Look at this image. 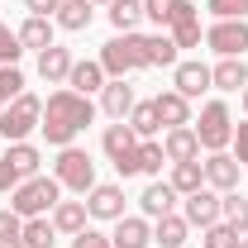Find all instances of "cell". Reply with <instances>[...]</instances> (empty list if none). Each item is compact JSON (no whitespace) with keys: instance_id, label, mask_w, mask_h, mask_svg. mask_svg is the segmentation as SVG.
<instances>
[{"instance_id":"d6a6232c","label":"cell","mask_w":248,"mask_h":248,"mask_svg":"<svg viewBox=\"0 0 248 248\" xmlns=\"http://www.w3.org/2000/svg\"><path fill=\"white\" fill-rule=\"evenodd\" d=\"M219 219H224V224H234L239 234H248V196L224 191V196H219Z\"/></svg>"},{"instance_id":"1f68e13d","label":"cell","mask_w":248,"mask_h":248,"mask_svg":"<svg viewBox=\"0 0 248 248\" xmlns=\"http://www.w3.org/2000/svg\"><path fill=\"white\" fill-rule=\"evenodd\" d=\"M143 43H148V67H177V43H172V33H143Z\"/></svg>"},{"instance_id":"7bdbcfd3","label":"cell","mask_w":248,"mask_h":248,"mask_svg":"<svg viewBox=\"0 0 248 248\" xmlns=\"http://www.w3.org/2000/svg\"><path fill=\"white\" fill-rule=\"evenodd\" d=\"M15 186H19V172H15V167L0 157V196H5V191H15Z\"/></svg>"},{"instance_id":"ffe728a7","label":"cell","mask_w":248,"mask_h":248,"mask_svg":"<svg viewBox=\"0 0 248 248\" xmlns=\"http://www.w3.org/2000/svg\"><path fill=\"white\" fill-rule=\"evenodd\" d=\"M19 43H24V53H43V48H53V43H58V38H53V33H58V24H53V19H43V15H29V19H24V24H19Z\"/></svg>"},{"instance_id":"ab89813d","label":"cell","mask_w":248,"mask_h":248,"mask_svg":"<svg viewBox=\"0 0 248 248\" xmlns=\"http://www.w3.org/2000/svg\"><path fill=\"white\" fill-rule=\"evenodd\" d=\"M72 248H115V244H110V234H100V229L86 224L81 234H72Z\"/></svg>"},{"instance_id":"f6af8a7d","label":"cell","mask_w":248,"mask_h":248,"mask_svg":"<svg viewBox=\"0 0 248 248\" xmlns=\"http://www.w3.org/2000/svg\"><path fill=\"white\" fill-rule=\"evenodd\" d=\"M239 248H248V234H244V239H239Z\"/></svg>"},{"instance_id":"60d3db41","label":"cell","mask_w":248,"mask_h":248,"mask_svg":"<svg viewBox=\"0 0 248 248\" xmlns=\"http://www.w3.org/2000/svg\"><path fill=\"white\" fill-rule=\"evenodd\" d=\"M229 148H234V157H239V167H248V120L234 124V143H229Z\"/></svg>"},{"instance_id":"8fae6325","label":"cell","mask_w":248,"mask_h":248,"mask_svg":"<svg viewBox=\"0 0 248 248\" xmlns=\"http://www.w3.org/2000/svg\"><path fill=\"white\" fill-rule=\"evenodd\" d=\"M172 91H182L186 100L205 95V91H210V67H205V62H196V58L177 62V67H172Z\"/></svg>"},{"instance_id":"ac0fdd59","label":"cell","mask_w":248,"mask_h":248,"mask_svg":"<svg viewBox=\"0 0 248 248\" xmlns=\"http://www.w3.org/2000/svg\"><path fill=\"white\" fill-rule=\"evenodd\" d=\"M110 77H105V67H100V58H81V62H72V72H67V86L77 95H91L100 91Z\"/></svg>"},{"instance_id":"6da1fadb","label":"cell","mask_w":248,"mask_h":248,"mask_svg":"<svg viewBox=\"0 0 248 248\" xmlns=\"http://www.w3.org/2000/svg\"><path fill=\"white\" fill-rule=\"evenodd\" d=\"M95 124V100L91 95H77L72 86H62L43 100V139L53 143V148H67V143H77V134L81 129H91Z\"/></svg>"},{"instance_id":"836d02e7","label":"cell","mask_w":248,"mask_h":248,"mask_svg":"<svg viewBox=\"0 0 248 248\" xmlns=\"http://www.w3.org/2000/svg\"><path fill=\"white\" fill-rule=\"evenodd\" d=\"M53 244H58V229H53L48 215L24 219V248H53Z\"/></svg>"},{"instance_id":"4316f807","label":"cell","mask_w":248,"mask_h":248,"mask_svg":"<svg viewBox=\"0 0 248 248\" xmlns=\"http://www.w3.org/2000/svg\"><path fill=\"white\" fill-rule=\"evenodd\" d=\"M110 24L120 33H139V24H143V0H110Z\"/></svg>"},{"instance_id":"7c38bea8","label":"cell","mask_w":248,"mask_h":248,"mask_svg":"<svg viewBox=\"0 0 248 248\" xmlns=\"http://www.w3.org/2000/svg\"><path fill=\"white\" fill-rule=\"evenodd\" d=\"M134 105H139V95L129 86V77H110V81L100 86V110H105L110 120H129Z\"/></svg>"},{"instance_id":"4fadbf2b","label":"cell","mask_w":248,"mask_h":248,"mask_svg":"<svg viewBox=\"0 0 248 248\" xmlns=\"http://www.w3.org/2000/svg\"><path fill=\"white\" fill-rule=\"evenodd\" d=\"M162 153H167V162H196V157H201L196 129H191V124H182V129H162Z\"/></svg>"},{"instance_id":"8992f818","label":"cell","mask_w":248,"mask_h":248,"mask_svg":"<svg viewBox=\"0 0 248 248\" xmlns=\"http://www.w3.org/2000/svg\"><path fill=\"white\" fill-rule=\"evenodd\" d=\"M191 129H196V139H201L205 153H224L234 143V115H229L224 100H205L201 105V120H191Z\"/></svg>"},{"instance_id":"d4e9b609","label":"cell","mask_w":248,"mask_h":248,"mask_svg":"<svg viewBox=\"0 0 248 248\" xmlns=\"http://www.w3.org/2000/svg\"><path fill=\"white\" fill-rule=\"evenodd\" d=\"M167 167H172L167 182H172L177 196H196V191L205 186V167H201V157H196V162H167Z\"/></svg>"},{"instance_id":"bcb514c9","label":"cell","mask_w":248,"mask_h":248,"mask_svg":"<svg viewBox=\"0 0 248 248\" xmlns=\"http://www.w3.org/2000/svg\"><path fill=\"white\" fill-rule=\"evenodd\" d=\"M91 5H110V0H91Z\"/></svg>"},{"instance_id":"5bb4252c","label":"cell","mask_w":248,"mask_h":248,"mask_svg":"<svg viewBox=\"0 0 248 248\" xmlns=\"http://www.w3.org/2000/svg\"><path fill=\"white\" fill-rule=\"evenodd\" d=\"M177 201H182V196L172 191V182H148L143 196H139V215L143 219H162V215H172Z\"/></svg>"},{"instance_id":"30bf717a","label":"cell","mask_w":248,"mask_h":248,"mask_svg":"<svg viewBox=\"0 0 248 248\" xmlns=\"http://www.w3.org/2000/svg\"><path fill=\"white\" fill-rule=\"evenodd\" d=\"M86 210H91V219H115L124 215V186L120 182H95L91 191H86Z\"/></svg>"},{"instance_id":"ba28073f","label":"cell","mask_w":248,"mask_h":248,"mask_svg":"<svg viewBox=\"0 0 248 248\" xmlns=\"http://www.w3.org/2000/svg\"><path fill=\"white\" fill-rule=\"evenodd\" d=\"M201 167H205V186H210V191H219V196H224V191H239L244 167H239V157L229 153V148H224V153H210Z\"/></svg>"},{"instance_id":"ee69618b","label":"cell","mask_w":248,"mask_h":248,"mask_svg":"<svg viewBox=\"0 0 248 248\" xmlns=\"http://www.w3.org/2000/svg\"><path fill=\"white\" fill-rule=\"evenodd\" d=\"M244 115H248V86H244Z\"/></svg>"},{"instance_id":"5b68a950","label":"cell","mask_w":248,"mask_h":248,"mask_svg":"<svg viewBox=\"0 0 248 248\" xmlns=\"http://www.w3.org/2000/svg\"><path fill=\"white\" fill-rule=\"evenodd\" d=\"M38 124H43V100L33 91H24V95H15V100L0 110V139H5V143H24Z\"/></svg>"},{"instance_id":"2e32d148","label":"cell","mask_w":248,"mask_h":248,"mask_svg":"<svg viewBox=\"0 0 248 248\" xmlns=\"http://www.w3.org/2000/svg\"><path fill=\"white\" fill-rule=\"evenodd\" d=\"M110 244H115V248H148V244H153V224H148L143 215H120Z\"/></svg>"},{"instance_id":"f1b7e54d","label":"cell","mask_w":248,"mask_h":248,"mask_svg":"<svg viewBox=\"0 0 248 248\" xmlns=\"http://www.w3.org/2000/svg\"><path fill=\"white\" fill-rule=\"evenodd\" d=\"M129 129H134L139 139H157V134H162V120H157L153 100H139V105L129 110Z\"/></svg>"},{"instance_id":"9c48e42d","label":"cell","mask_w":248,"mask_h":248,"mask_svg":"<svg viewBox=\"0 0 248 248\" xmlns=\"http://www.w3.org/2000/svg\"><path fill=\"white\" fill-rule=\"evenodd\" d=\"M182 219L191 224V229H210V224H219V191L201 186L196 196H182Z\"/></svg>"},{"instance_id":"7402d4cb","label":"cell","mask_w":248,"mask_h":248,"mask_svg":"<svg viewBox=\"0 0 248 248\" xmlns=\"http://www.w3.org/2000/svg\"><path fill=\"white\" fill-rule=\"evenodd\" d=\"M210 86L215 91H244L248 86V62L244 58H219L210 67Z\"/></svg>"},{"instance_id":"d590c367","label":"cell","mask_w":248,"mask_h":248,"mask_svg":"<svg viewBox=\"0 0 248 248\" xmlns=\"http://www.w3.org/2000/svg\"><path fill=\"white\" fill-rule=\"evenodd\" d=\"M0 248H24V219L15 210H0Z\"/></svg>"},{"instance_id":"277c9868","label":"cell","mask_w":248,"mask_h":248,"mask_svg":"<svg viewBox=\"0 0 248 248\" xmlns=\"http://www.w3.org/2000/svg\"><path fill=\"white\" fill-rule=\"evenodd\" d=\"M53 177H58L62 191H72V196H86L95 186V162L86 148H77V143H67V148H58V157H53Z\"/></svg>"},{"instance_id":"d6986e66","label":"cell","mask_w":248,"mask_h":248,"mask_svg":"<svg viewBox=\"0 0 248 248\" xmlns=\"http://www.w3.org/2000/svg\"><path fill=\"white\" fill-rule=\"evenodd\" d=\"M153 105H157L162 129H182V124H191V100H186L182 91H157Z\"/></svg>"},{"instance_id":"3957f363","label":"cell","mask_w":248,"mask_h":248,"mask_svg":"<svg viewBox=\"0 0 248 248\" xmlns=\"http://www.w3.org/2000/svg\"><path fill=\"white\" fill-rule=\"evenodd\" d=\"M100 67H105V77L143 72V67H148V43H143V33H115V38L100 48Z\"/></svg>"},{"instance_id":"8d00e7d4","label":"cell","mask_w":248,"mask_h":248,"mask_svg":"<svg viewBox=\"0 0 248 248\" xmlns=\"http://www.w3.org/2000/svg\"><path fill=\"white\" fill-rule=\"evenodd\" d=\"M15 95H24V72H19V67H0V110H5Z\"/></svg>"},{"instance_id":"4dcf8cb0","label":"cell","mask_w":248,"mask_h":248,"mask_svg":"<svg viewBox=\"0 0 248 248\" xmlns=\"http://www.w3.org/2000/svg\"><path fill=\"white\" fill-rule=\"evenodd\" d=\"M172 43H177V53H182V48H201V43H205V29H201V10H196V15H186V19H177V24H172Z\"/></svg>"},{"instance_id":"44dd1931","label":"cell","mask_w":248,"mask_h":248,"mask_svg":"<svg viewBox=\"0 0 248 248\" xmlns=\"http://www.w3.org/2000/svg\"><path fill=\"white\" fill-rule=\"evenodd\" d=\"M48 219H53V229H58V234H67V239H72V234H81V229H86L91 210H86V201H58Z\"/></svg>"},{"instance_id":"9a60e30c","label":"cell","mask_w":248,"mask_h":248,"mask_svg":"<svg viewBox=\"0 0 248 248\" xmlns=\"http://www.w3.org/2000/svg\"><path fill=\"white\" fill-rule=\"evenodd\" d=\"M100 148H105L110 162H124V157H134V148H139V134L129 129V120H115V124H105Z\"/></svg>"},{"instance_id":"e575fe53","label":"cell","mask_w":248,"mask_h":248,"mask_svg":"<svg viewBox=\"0 0 248 248\" xmlns=\"http://www.w3.org/2000/svg\"><path fill=\"white\" fill-rule=\"evenodd\" d=\"M239 239H244V234H239L234 224H224V219L210 224V229H201V244L205 248H239Z\"/></svg>"},{"instance_id":"b9f144b4","label":"cell","mask_w":248,"mask_h":248,"mask_svg":"<svg viewBox=\"0 0 248 248\" xmlns=\"http://www.w3.org/2000/svg\"><path fill=\"white\" fill-rule=\"evenodd\" d=\"M58 5H62V0H24V10H29V15H43V19H53Z\"/></svg>"},{"instance_id":"f546056e","label":"cell","mask_w":248,"mask_h":248,"mask_svg":"<svg viewBox=\"0 0 248 248\" xmlns=\"http://www.w3.org/2000/svg\"><path fill=\"white\" fill-rule=\"evenodd\" d=\"M134 162H139V177H157V172H162V162H167V153H162V139H139Z\"/></svg>"},{"instance_id":"52a82bcc","label":"cell","mask_w":248,"mask_h":248,"mask_svg":"<svg viewBox=\"0 0 248 248\" xmlns=\"http://www.w3.org/2000/svg\"><path fill=\"white\" fill-rule=\"evenodd\" d=\"M205 43L219 58H244L248 53V19H215L205 29Z\"/></svg>"},{"instance_id":"74e56055","label":"cell","mask_w":248,"mask_h":248,"mask_svg":"<svg viewBox=\"0 0 248 248\" xmlns=\"http://www.w3.org/2000/svg\"><path fill=\"white\" fill-rule=\"evenodd\" d=\"M19 58H24V43H19V33L10 29V24H0V67H15Z\"/></svg>"},{"instance_id":"484cf974","label":"cell","mask_w":248,"mask_h":248,"mask_svg":"<svg viewBox=\"0 0 248 248\" xmlns=\"http://www.w3.org/2000/svg\"><path fill=\"white\" fill-rule=\"evenodd\" d=\"M186 234H191V224H186L177 210H172V215H162V219H153V244H157V248H182Z\"/></svg>"},{"instance_id":"603a6c76","label":"cell","mask_w":248,"mask_h":248,"mask_svg":"<svg viewBox=\"0 0 248 248\" xmlns=\"http://www.w3.org/2000/svg\"><path fill=\"white\" fill-rule=\"evenodd\" d=\"M186 15H196L191 0H143V19H153V24H162V29H172V24L186 19Z\"/></svg>"},{"instance_id":"f35d334b","label":"cell","mask_w":248,"mask_h":248,"mask_svg":"<svg viewBox=\"0 0 248 248\" xmlns=\"http://www.w3.org/2000/svg\"><path fill=\"white\" fill-rule=\"evenodd\" d=\"M215 19H248V0H205Z\"/></svg>"},{"instance_id":"83f0119b","label":"cell","mask_w":248,"mask_h":248,"mask_svg":"<svg viewBox=\"0 0 248 248\" xmlns=\"http://www.w3.org/2000/svg\"><path fill=\"white\" fill-rule=\"evenodd\" d=\"M5 162H10V167L19 172V182H24V177H38V167H43V153H38L29 139H24V143H10Z\"/></svg>"},{"instance_id":"cb8c5ba5","label":"cell","mask_w":248,"mask_h":248,"mask_svg":"<svg viewBox=\"0 0 248 248\" xmlns=\"http://www.w3.org/2000/svg\"><path fill=\"white\" fill-rule=\"evenodd\" d=\"M91 19H95L91 0H62V5H58V15H53V24H58V29H67V33L91 29Z\"/></svg>"},{"instance_id":"7a4b0ae2","label":"cell","mask_w":248,"mask_h":248,"mask_svg":"<svg viewBox=\"0 0 248 248\" xmlns=\"http://www.w3.org/2000/svg\"><path fill=\"white\" fill-rule=\"evenodd\" d=\"M62 201V186H58V177H24V182L10 191V210L19 219H33V215H53V205Z\"/></svg>"},{"instance_id":"e0dca14e","label":"cell","mask_w":248,"mask_h":248,"mask_svg":"<svg viewBox=\"0 0 248 248\" xmlns=\"http://www.w3.org/2000/svg\"><path fill=\"white\" fill-rule=\"evenodd\" d=\"M72 48H62V43H53V48H43L38 53V77L48 81V86H67V72H72Z\"/></svg>"}]
</instances>
